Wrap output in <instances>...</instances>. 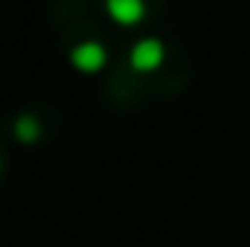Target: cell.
Returning a JSON list of instances; mask_svg holds the SVG:
<instances>
[{
  "instance_id": "1",
  "label": "cell",
  "mask_w": 250,
  "mask_h": 247,
  "mask_svg": "<svg viewBox=\"0 0 250 247\" xmlns=\"http://www.w3.org/2000/svg\"><path fill=\"white\" fill-rule=\"evenodd\" d=\"M163 44L157 41V38H143V41H137L134 47H131V64L137 67V70H154L157 64L163 62Z\"/></svg>"
},
{
  "instance_id": "2",
  "label": "cell",
  "mask_w": 250,
  "mask_h": 247,
  "mask_svg": "<svg viewBox=\"0 0 250 247\" xmlns=\"http://www.w3.org/2000/svg\"><path fill=\"white\" fill-rule=\"evenodd\" d=\"M70 62L79 70H99L105 64V47L96 41H82L70 50Z\"/></svg>"
},
{
  "instance_id": "3",
  "label": "cell",
  "mask_w": 250,
  "mask_h": 247,
  "mask_svg": "<svg viewBox=\"0 0 250 247\" xmlns=\"http://www.w3.org/2000/svg\"><path fill=\"white\" fill-rule=\"evenodd\" d=\"M105 9L108 15L117 21V23H137L146 12V3L143 0H105Z\"/></svg>"
}]
</instances>
